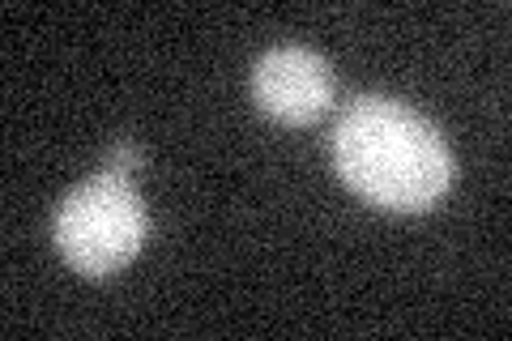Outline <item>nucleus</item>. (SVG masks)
Segmentation results:
<instances>
[{
  "instance_id": "f257e3e1",
  "label": "nucleus",
  "mask_w": 512,
  "mask_h": 341,
  "mask_svg": "<svg viewBox=\"0 0 512 341\" xmlns=\"http://www.w3.org/2000/svg\"><path fill=\"white\" fill-rule=\"evenodd\" d=\"M333 167L380 209L419 214L444 197L453 154L419 111L393 99H359L333 128Z\"/></svg>"
},
{
  "instance_id": "f03ea898",
  "label": "nucleus",
  "mask_w": 512,
  "mask_h": 341,
  "mask_svg": "<svg viewBox=\"0 0 512 341\" xmlns=\"http://www.w3.org/2000/svg\"><path fill=\"white\" fill-rule=\"evenodd\" d=\"M146 226V205L128 180L103 171L64 197L56 214V248L86 278H107L137 256Z\"/></svg>"
},
{
  "instance_id": "7ed1b4c3",
  "label": "nucleus",
  "mask_w": 512,
  "mask_h": 341,
  "mask_svg": "<svg viewBox=\"0 0 512 341\" xmlns=\"http://www.w3.org/2000/svg\"><path fill=\"white\" fill-rule=\"evenodd\" d=\"M252 94L265 116L282 124H312L333 103V69L308 47H274L256 60Z\"/></svg>"
},
{
  "instance_id": "20e7f679",
  "label": "nucleus",
  "mask_w": 512,
  "mask_h": 341,
  "mask_svg": "<svg viewBox=\"0 0 512 341\" xmlns=\"http://www.w3.org/2000/svg\"><path fill=\"white\" fill-rule=\"evenodd\" d=\"M133 167H137V150H133V145H128V141H120L116 150L107 154V167H103V171H111V175H124V171H133Z\"/></svg>"
}]
</instances>
